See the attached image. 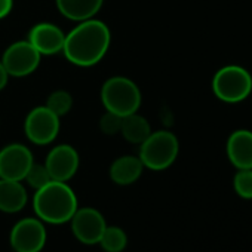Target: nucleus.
<instances>
[{"label": "nucleus", "instance_id": "obj_1", "mask_svg": "<svg viewBox=\"0 0 252 252\" xmlns=\"http://www.w3.org/2000/svg\"><path fill=\"white\" fill-rule=\"evenodd\" d=\"M111 42L108 26L99 20L80 21L68 34L63 52L65 58L77 67H92L107 54Z\"/></svg>", "mask_w": 252, "mask_h": 252}, {"label": "nucleus", "instance_id": "obj_2", "mask_svg": "<svg viewBox=\"0 0 252 252\" xmlns=\"http://www.w3.org/2000/svg\"><path fill=\"white\" fill-rule=\"evenodd\" d=\"M77 197L67 183L51 181L36 190L33 197V209L39 220L48 224L70 222L77 211Z\"/></svg>", "mask_w": 252, "mask_h": 252}, {"label": "nucleus", "instance_id": "obj_3", "mask_svg": "<svg viewBox=\"0 0 252 252\" xmlns=\"http://www.w3.org/2000/svg\"><path fill=\"white\" fill-rule=\"evenodd\" d=\"M101 101L107 111L125 117L138 111L141 105V92L131 79L114 76L102 85Z\"/></svg>", "mask_w": 252, "mask_h": 252}, {"label": "nucleus", "instance_id": "obj_4", "mask_svg": "<svg viewBox=\"0 0 252 252\" xmlns=\"http://www.w3.org/2000/svg\"><path fill=\"white\" fill-rule=\"evenodd\" d=\"M180 152L178 138L169 131L152 132L146 141L140 144L138 158L144 168L152 171L168 169L177 159Z\"/></svg>", "mask_w": 252, "mask_h": 252}, {"label": "nucleus", "instance_id": "obj_5", "mask_svg": "<svg viewBox=\"0 0 252 252\" xmlns=\"http://www.w3.org/2000/svg\"><path fill=\"white\" fill-rule=\"evenodd\" d=\"M215 96L224 102L234 104L246 99L252 91V77L240 65H225L220 68L212 80Z\"/></svg>", "mask_w": 252, "mask_h": 252}, {"label": "nucleus", "instance_id": "obj_6", "mask_svg": "<svg viewBox=\"0 0 252 252\" xmlns=\"http://www.w3.org/2000/svg\"><path fill=\"white\" fill-rule=\"evenodd\" d=\"M27 138L37 146L51 144L60 132V117L52 113L46 105L33 108L24 122Z\"/></svg>", "mask_w": 252, "mask_h": 252}, {"label": "nucleus", "instance_id": "obj_7", "mask_svg": "<svg viewBox=\"0 0 252 252\" xmlns=\"http://www.w3.org/2000/svg\"><path fill=\"white\" fill-rule=\"evenodd\" d=\"M46 227L39 218H23L11 230L9 243L15 252H40L46 245Z\"/></svg>", "mask_w": 252, "mask_h": 252}, {"label": "nucleus", "instance_id": "obj_8", "mask_svg": "<svg viewBox=\"0 0 252 252\" xmlns=\"http://www.w3.org/2000/svg\"><path fill=\"white\" fill-rule=\"evenodd\" d=\"M40 54L29 40H20L8 46L2 57V64L9 76L26 77L40 64Z\"/></svg>", "mask_w": 252, "mask_h": 252}, {"label": "nucleus", "instance_id": "obj_9", "mask_svg": "<svg viewBox=\"0 0 252 252\" xmlns=\"http://www.w3.org/2000/svg\"><path fill=\"white\" fill-rule=\"evenodd\" d=\"M33 163V155L29 147L20 143L8 144L0 150V178L24 181Z\"/></svg>", "mask_w": 252, "mask_h": 252}, {"label": "nucleus", "instance_id": "obj_10", "mask_svg": "<svg viewBox=\"0 0 252 252\" xmlns=\"http://www.w3.org/2000/svg\"><path fill=\"white\" fill-rule=\"evenodd\" d=\"M70 224L73 234L83 245H96L107 227L104 215L95 208H77Z\"/></svg>", "mask_w": 252, "mask_h": 252}, {"label": "nucleus", "instance_id": "obj_11", "mask_svg": "<svg viewBox=\"0 0 252 252\" xmlns=\"http://www.w3.org/2000/svg\"><path fill=\"white\" fill-rule=\"evenodd\" d=\"M79 155L74 147L68 144H60L54 147L45 160V166L54 181L67 183L71 180L79 169Z\"/></svg>", "mask_w": 252, "mask_h": 252}, {"label": "nucleus", "instance_id": "obj_12", "mask_svg": "<svg viewBox=\"0 0 252 252\" xmlns=\"http://www.w3.org/2000/svg\"><path fill=\"white\" fill-rule=\"evenodd\" d=\"M29 42L37 49L40 55H55L63 52L65 34L51 23H39L29 33Z\"/></svg>", "mask_w": 252, "mask_h": 252}, {"label": "nucleus", "instance_id": "obj_13", "mask_svg": "<svg viewBox=\"0 0 252 252\" xmlns=\"http://www.w3.org/2000/svg\"><path fill=\"white\" fill-rule=\"evenodd\" d=\"M227 158L237 169H252V132L234 131L227 140Z\"/></svg>", "mask_w": 252, "mask_h": 252}, {"label": "nucleus", "instance_id": "obj_14", "mask_svg": "<svg viewBox=\"0 0 252 252\" xmlns=\"http://www.w3.org/2000/svg\"><path fill=\"white\" fill-rule=\"evenodd\" d=\"M29 194L23 181L0 178V211L6 214H17L27 205Z\"/></svg>", "mask_w": 252, "mask_h": 252}, {"label": "nucleus", "instance_id": "obj_15", "mask_svg": "<svg viewBox=\"0 0 252 252\" xmlns=\"http://www.w3.org/2000/svg\"><path fill=\"white\" fill-rule=\"evenodd\" d=\"M144 165L138 156L117 158L110 166V178L119 186L134 184L143 174Z\"/></svg>", "mask_w": 252, "mask_h": 252}, {"label": "nucleus", "instance_id": "obj_16", "mask_svg": "<svg viewBox=\"0 0 252 252\" xmlns=\"http://www.w3.org/2000/svg\"><path fill=\"white\" fill-rule=\"evenodd\" d=\"M104 0H55L57 8L71 21H85L94 18L101 9Z\"/></svg>", "mask_w": 252, "mask_h": 252}, {"label": "nucleus", "instance_id": "obj_17", "mask_svg": "<svg viewBox=\"0 0 252 252\" xmlns=\"http://www.w3.org/2000/svg\"><path fill=\"white\" fill-rule=\"evenodd\" d=\"M120 134L126 141H129L132 144H141L152 134V128L149 120L144 116L138 113H132L122 119Z\"/></svg>", "mask_w": 252, "mask_h": 252}, {"label": "nucleus", "instance_id": "obj_18", "mask_svg": "<svg viewBox=\"0 0 252 252\" xmlns=\"http://www.w3.org/2000/svg\"><path fill=\"white\" fill-rule=\"evenodd\" d=\"M98 243L105 252H122L128 245V236L117 225H107Z\"/></svg>", "mask_w": 252, "mask_h": 252}, {"label": "nucleus", "instance_id": "obj_19", "mask_svg": "<svg viewBox=\"0 0 252 252\" xmlns=\"http://www.w3.org/2000/svg\"><path fill=\"white\" fill-rule=\"evenodd\" d=\"M46 107L52 113H55L58 117H61V116L67 114L71 110V107H73V96L67 91H63V89L54 91L48 96V99H46Z\"/></svg>", "mask_w": 252, "mask_h": 252}, {"label": "nucleus", "instance_id": "obj_20", "mask_svg": "<svg viewBox=\"0 0 252 252\" xmlns=\"http://www.w3.org/2000/svg\"><path fill=\"white\" fill-rule=\"evenodd\" d=\"M233 187L242 199H252V169H237L233 178Z\"/></svg>", "mask_w": 252, "mask_h": 252}, {"label": "nucleus", "instance_id": "obj_21", "mask_svg": "<svg viewBox=\"0 0 252 252\" xmlns=\"http://www.w3.org/2000/svg\"><path fill=\"white\" fill-rule=\"evenodd\" d=\"M24 180L34 190H39V189H42L43 186H46L48 183L52 181V178H51V175H49L45 163L43 165L42 163H33L32 168L29 169V172H27V175H26Z\"/></svg>", "mask_w": 252, "mask_h": 252}, {"label": "nucleus", "instance_id": "obj_22", "mask_svg": "<svg viewBox=\"0 0 252 252\" xmlns=\"http://www.w3.org/2000/svg\"><path fill=\"white\" fill-rule=\"evenodd\" d=\"M122 119L123 117H120L111 111H105V114L99 120V128H101L102 134H105V135L119 134L120 128H122Z\"/></svg>", "mask_w": 252, "mask_h": 252}, {"label": "nucleus", "instance_id": "obj_23", "mask_svg": "<svg viewBox=\"0 0 252 252\" xmlns=\"http://www.w3.org/2000/svg\"><path fill=\"white\" fill-rule=\"evenodd\" d=\"M12 6H14V0H0V20L11 14Z\"/></svg>", "mask_w": 252, "mask_h": 252}, {"label": "nucleus", "instance_id": "obj_24", "mask_svg": "<svg viewBox=\"0 0 252 252\" xmlns=\"http://www.w3.org/2000/svg\"><path fill=\"white\" fill-rule=\"evenodd\" d=\"M8 79H9V74H8V71H6V68L3 67L2 61H0V91H2V89L6 86Z\"/></svg>", "mask_w": 252, "mask_h": 252}]
</instances>
